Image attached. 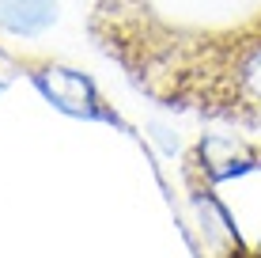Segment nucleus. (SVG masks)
Returning <instances> with one entry per match:
<instances>
[{
  "label": "nucleus",
  "instance_id": "f257e3e1",
  "mask_svg": "<svg viewBox=\"0 0 261 258\" xmlns=\"http://www.w3.org/2000/svg\"><path fill=\"white\" fill-rule=\"evenodd\" d=\"M23 76L46 95V103H53L61 114H68V118H106V122L114 118V114L106 110L102 95H98L95 80L84 76L80 68L57 65V61H49V57H42V61L27 57Z\"/></svg>",
  "mask_w": 261,
  "mask_h": 258
},
{
  "label": "nucleus",
  "instance_id": "f03ea898",
  "mask_svg": "<svg viewBox=\"0 0 261 258\" xmlns=\"http://www.w3.org/2000/svg\"><path fill=\"white\" fill-rule=\"evenodd\" d=\"M57 19V0H0V34L4 38H38Z\"/></svg>",
  "mask_w": 261,
  "mask_h": 258
},
{
  "label": "nucleus",
  "instance_id": "7ed1b4c3",
  "mask_svg": "<svg viewBox=\"0 0 261 258\" xmlns=\"http://www.w3.org/2000/svg\"><path fill=\"white\" fill-rule=\"evenodd\" d=\"M23 73H27V61L15 57V53H8L4 46H0V91H4L15 76H23Z\"/></svg>",
  "mask_w": 261,
  "mask_h": 258
},
{
  "label": "nucleus",
  "instance_id": "20e7f679",
  "mask_svg": "<svg viewBox=\"0 0 261 258\" xmlns=\"http://www.w3.org/2000/svg\"><path fill=\"white\" fill-rule=\"evenodd\" d=\"M118 4H129V0H102L98 8H118Z\"/></svg>",
  "mask_w": 261,
  "mask_h": 258
},
{
  "label": "nucleus",
  "instance_id": "39448f33",
  "mask_svg": "<svg viewBox=\"0 0 261 258\" xmlns=\"http://www.w3.org/2000/svg\"><path fill=\"white\" fill-rule=\"evenodd\" d=\"M254 254H257V258H261V239H257V243H254Z\"/></svg>",
  "mask_w": 261,
  "mask_h": 258
}]
</instances>
